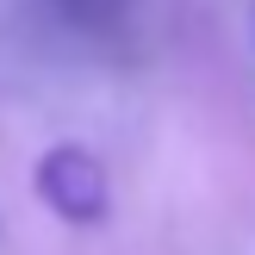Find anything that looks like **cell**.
<instances>
[{
  "instance_id": "obj_1",
  "label": "cell",
  "mask_w": 255,
  "mask_h": 255,
  "mask_svg": "<svg viewBox=\"0 0 255 255\" xmlns=\"http://www.w3.org/2000/svg\"><path fill=\"white\" fill-rule=\"evenodd\" d=\"M37 199H44L56 218H69V224H100V218H106V206H112L100 156H94V149H81V143L44 149V162H37Z\"/></svg>"
},
{
  "instance_id": "obj_2",
  "label": "cell",
  "mask_w": 255,
  "mask_h": 255,
  "mask_svg": "<svg viewBox=\"0 0 255 255\" xmlns=\"http://www.w3.org/2000/svg\"><path fill=\"white\" fill-rule=\"evenodd\" d=\"M44 12L62 31H75V37H106V31H119L131 0H44Z\"/></svg>"
}]
</instances>
